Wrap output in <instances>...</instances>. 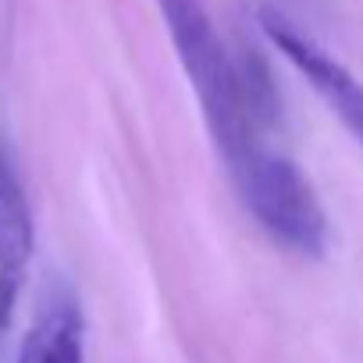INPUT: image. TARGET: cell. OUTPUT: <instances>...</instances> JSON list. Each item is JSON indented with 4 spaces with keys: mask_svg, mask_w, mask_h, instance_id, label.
Masks as SVG:
<instances>
[{
    "mask_svg": "<svg viewBox=\"0 0 363 363\" xmlns=\"http://www.w3.org/2000/svg\"><path fill=\"white\" fill-rule=\"evenodd\" d=\"M239 193L264 232L292 253L320 257L328 246V218L310 186V178L281 153L253 146L232 164Z\"/></svg>",
    "mask_w": 363,
    "mask_h": 363,
    "instance_id": "cell-2",
    "label": "cell"
},
{
    "mask_svg": "<svg viewBox=\"0 0 363 363\" xmlns=\"http://www.w3.org/2000/svg\"><path fill=\"white\" fill-rule=\"evenodd\" d=\"M18 363H86V324L68 289L47 292L22 338Z\"/></svg>",
    "mask_w": 363,
    "mask_h": 363,
    "instance_id": "cell-4",
    "label": "cell"
},
{
    "mask_svg": "<svg viewBox=\"0 0 363 363\" xmlns=\"http://www.w3.org/2000/svg\"><path fill=\"white\" fill-rule=\"evenodd\" d=\"M33 250H36L33 207L11 153L0 143V285L4 289H22Z\"/></svg>",
    "mask_w": 363,
    "mask_h": 363,
    "instance_id": "cell-5",
    "label": "cell"
},
{
    "mask_svg": "<svg viewBox=\"0 0 363 363\" xmlns=\"http://www.w3.org/2000/svg\"><path fill=\"white\" fill-rule=\"evenodd\" d=\"M157 4L225 160L239 164L253 146H260V128L242 100L239 65L218 40L203 0H157Z\"/></svg>",
    "mask_w": 363,
    "mask_h": 363,
    "instance_id": "cell-1",
    "label": "cell"
},
{
    "mask_svg": "<svg viewBox=\"0 0 363 363\" xmlns=\"http://www.w3.org/2000/svg\"><path fill=\"white\" fill-rule=\"evenodd\" d=\"M264 33L281 50V57L313 86V93L331 107V114L352 132V139L363 146V82L345 65H338L328 50L310 43L303 33H296L285 18L271 11H264Z\"/></svg>",
    "mask_w": 363,
    "mask_h": 363,
    "instance_id": "cell-3",
    "label": "cell"
}]
</instances>
